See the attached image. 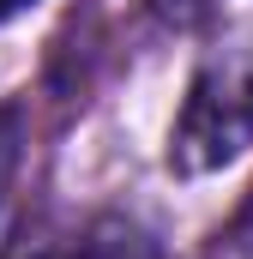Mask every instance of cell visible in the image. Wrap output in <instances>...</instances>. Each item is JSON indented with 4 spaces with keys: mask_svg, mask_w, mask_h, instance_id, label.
Here are the masks:
<instances>
[{
    "mask_svg": "<svg viewBox=\"0 0 253 259\" xmlns=\"http://www.w3.org/2000/svg\"><path fill=\"white\" fill-rule=\"evenodd\" d=\"M72 259H169V253L145 223L109 211V217H91L85 229H72Z\"/></svg>",
    "mask_w": 253,
    "mask_h": 259,
    "instance_id": "obj_2",
    "label": "cell"
},
{
    "mask_svg": "<svg viewBox=\"0 0 253 259\" xmlns=\"http://www.w3.org/2000/svg\"><path fill=\"white\" fill-rule=\"evenodd\" d=\"M18 157H24V103H0V199L18 175Z\"/></svg>",
    "mask_w": 253,
    "mask_h": 259,
    "instance_id": "obj_5",
    "label": "cell"
},
{
    "mask_svg": "<svg viewBox=\"0 0 253 259\" xmlns=\"http://www.w3.org/2000/svg\"><path fill=\"white\" fill-rule=\"evenodd\" d=\"M223 253L229 259H253V193L241 199V211H235L229 229H223Z\"/></svg>",
    "mask_w": 253,
    "mask_h": 259,
    "instance_id": "obj_6",
    "label": "cell"
},
{
    "mask_svg": "<svg viewBox=\"0 0 253 259\" xmlns=\"http://www.w3.org/2000/svg\"><path fill=\"white\" fill-rule=\"evenodd\" d=\"M24 6H36V0H0V24H6V18H18Z\"/></svg>",
    "mask_w": 253,
    "mask_h": 259,
    "instance_id": "obj_7",
    "label": "cell"
},
{
    "mask_svg": "<svg viewBox=\"0 0 253 259\" xmlns=\"http://www.w3.org/2000/svg\"><path fill=\"white\" fill-rule=\"evenodd\" d=\"M0 259H72V235L55 229V223H24Z\"/></svg>",
    "mask_w": 253,
    "mask_h": 259,
    "instance_id": "obj_3",
    "label": "cell"
},
{
    "mask_svg": "<svg viewBox=\"0 0 253 259\" xmlns=\"http://www.w3.org/2000/svg\"><path fill=\"white\" fill-rule=\"evenodd\" d=\"M145 6H151V18L163 30H205L223 12V0H145Z\"/></svg>",
    "mask_w": 253,
    "mask_h": 259,
    "instance_id": "obj_4",
    "label": "cell"
},
{
    "mask_svg": "<svg viewBox=\"0 0 253 259\" xmlns=\"http://www.w3.org/2000/svg\"><path fill=\"white\" fill-rule=\"evenodd\" d=\"M241 151H253V61L217 55L193 72L187 103L169 127V169L175 175H217Z\"/></svg>",
    "mask_w": 253,
    "mask_h": 259,
    "instance_id": "obj_1",
    "label": "cell"
}]
</instances>
